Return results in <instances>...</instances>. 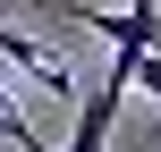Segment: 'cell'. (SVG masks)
I'll return each mask as SVG.
<instances>
[{"mask_svg":"<svg viewBox=\"0 0 161 152\" xmlns=\"http://www.w3.org/2000/svg\"><path fill=\"white\" fill-rule=\"evenodd\" d=\"M136 85V51H110V68H102V85L93 93H76V135L59 152H102L110 144V127H119V93Z\"/></svg>","mask_w":161,"mask_h":152,"instance_id":"cell-1","label":"cell"},{"mask_svg":"<svg viewBox=\"0 0 161 152\" xmlns=\"http://www.w3.org/2000/svg\"><path fill=\"white\" fill-rule=\"evenodd\" d=\"M0 59H8V68H25L42 93H76V68H68L59 51H42L34 34H17V25H0Z\"/></svg>","mask_w":161,"mask_h":152,"instance_id":"cell-2","label":"cell"},{"mask_svg":"<svg viewBox=\"0 0 161 152\" xmlns=\"http://www.w3.org/2000/svg\"><path fill=\"white\" fill-rule=\"evenodd\" d=\"M0 135H8V144H17V152H42V135L25 127V110H17L8 93H0Z\"/></svg>","mask_w":161,"mask_h":152,"instance_id":"cell-3","label":"cell"}]
</instances>
